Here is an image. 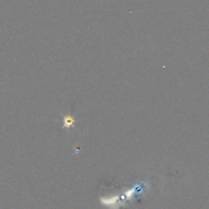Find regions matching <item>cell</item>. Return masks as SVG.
I'll use <instances>...</instances> for the list:
<instances>
[{
	"label": "cell",
	"instance_id": "6da1fadb",
	"mask_svg": "<svg viewBox=\"0 0 209 209\" xmlns=\"http://www.w3.org/2000/svg\"><path fill=\"white\" fill-rule=\"evenodd\" d=\"M74 120L73 119H70V118L68 119V120H66V121H65V124H66V125L67 127H70L71 125V124H73Z\"/></svg>",
	"mask_w": 209,
	"mask_h": 209
}]
</instances>
